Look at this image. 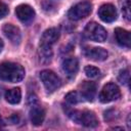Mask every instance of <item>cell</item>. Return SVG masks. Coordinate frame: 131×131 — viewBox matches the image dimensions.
I'll use <instances>...</instances> for the list:
<instances>
[{"label":"cell","mask_w":131,"mask_h":131,"mask_svg":"<svg viewBox=\"0 0 131 131\" xmlns=\"http://www.w3.org/2000/svg\"><path fill=\"white\" fill-rule=\"evenodd\" d=\"M84 55L95 61H102L107 58V51L101 47H87L84 49Z\"/></svg>","instance_id":"cell-10"},{"label":"cell","mask_w":131,"mask_h":131,"mask_svg":"<svg viewBox=\"0 0 131 131\" xmlns=\"http://www.w3.org/2000/svg\"><path fill=\"white\" fill-rule=\"evenodd\" d=\"M91 10H92V5L90 2L88 1L80 2L70 9L68 16L72 20H79L87 17L91 13Z\"/></svg>","instance_id":"cell-5"},{"label":"cell","mask_w":131,"mask_h":131,"mask_svg":"<svg viewBox=\"0 0 131 131\" xmlns=\"http://www.w3.org/2000/svg\"><path fill=\"white\" fill-rule=\"evenodd\" d=\"M68 116L76 123L83 125L85 127H96L98 125V120L93 112L90 111H68Z\"/></svg>","instance_id":"cell-2"},{"label":"cell","mask_w":131,"mask_h":131,"mask_svg":"<svg viewBox=\"0 0 131 131\" xmlns=\"http://www.w3.org/2000/svg\"><path fill=\"white\" fill-rule=\"evenodd\" d=\"M39 58L42 63H49L52 58V49L51 46H45V45H40L39 50H38Z\"/></svg>","instance_id":"cell-16"},{"label":"cell","mask_w":131,"mask_h":131,"mask_svg":"<svg viewBox=\"0 0 131 131\" xmlns=\"http://www.w3.org/2000/svg\"><path fill=\"white\" fill-rule=\"evenodd\" d=\"M115 37L120 46L130 48V33L128 31L121 29V28H116L115 29Z\"/></svg>","instance_id":"cell-15"},{"label":"cell","mask_w":131,"mask_h":131,"mask_svg":"<svg viewBox=\"0 0 131 131\" xmlns=\"http://www.w3.org/2000/svg\"><path fill=\"white\" fill-rule=\"evenodd\" d=\"M85 74L87 77L89 78H96L99 74H100V71L98 68L96 67H93V66H87L85 67Z\"/></svg>","instance_id":"cell-19"},{"label":"cell","mask_w":131,"mask_h":131,"mask_svg":"<svg viewBox=\"0 0 131 131\" xmlns=\"http://www.w3.org/2000/svg\"><path fill=\"white\" fill-rule=\"evenodd\" d=\"M84 35L89 40H92L95 42H103L107 37L106 31L104 30V28L95 21H91L87 24V26L84 29Z\"/></svg>","instance_id":"cell-3"},{"label":"cell","mask_w":131,"mask_h":131,"mask_svg":"<svg viewBox=\"0 0 131 131\" xmlns=\"http://www.w3.org/2000/svg\"><path fill=\"white\" fill-rule=\"evenodd\" d=\"M2 125H3V121H2V118L0 116V126H2Z\"/></svg>","instance_id":"cell-24"},{"label":"cell","mask_w":131,"mask_h":131,"mask_svg":"<svg viewBox=\"0 0 131 131\" xmlns=\"http://www.w3.org/2000/svg\"><path fill=\"white\" fill-rule=\"evenodd\" d=\"M64 98H66V100H67L68 102H70V103H72V104H76V103L80 102L83 97H82L81 93H79V92H77V91H71V92H69V93L66 95Z\"/></svg>","instance_id":"cell-18"},{"label":"cell","mask_w":131,"mask_h":131,"mask_svg":"<svg viewBox=\"0 0 131 131\" xmlns=\"http://www.w3.org/2000/svg\"><path fill=\"white\" fill-rule=\"evenodd\" d=\"M9 12V9L7 7V5L3 2L0 1V18H3L4 16H6Z\"/></svg>","instance_id":"cell-22"},{"label":"cell","mask_w":131,"mask_h":131,"mask_svg":"<svg viewBox=\"0 0 131 131\" xmlns=\"http://www.w3.org/2000/svg\"><path fill=\"white\" fill-rule=\"evenodd\" d=\"M129 78H130L129 71H128V70H123V71H121V72H120L119 77H118V80H119L122 84L127 85V84H128V82H129Z\"/></svg>","instance_id":"cell-20"},{"label":"cell","mask_w":131,"mask_h":131,"mask_svg":"<svg viewBox=\"0 0 131 131\" xmlns=\"http://www.w3.org/2000/svg\"><path fill=\"white\" fill-rule=\"evenodd\" d=\"M5 99L11 103V104H16L20 101L21 99V91L19 88H12L9 89L5 92Z\"/></svg>","instance_id":"cell-17"},{"label":"cell","mask_w":131,"mask_h":131,"mask_svg":"<svg viewBox=\"0 0 131 131\" xmlns=\"http://www.w3.org/2000/svg\"><path fill=\"white\" fill-rule=\"evenodd\" d=\"M30 119L33 125L35 126H40L44 119H45V111L42 106L40 105H35L33 104V107L30 111Z\"/></svg>","instance_id":"cell-13"},{"label":"cell","mask_w":131,"mask_h":131,"mask_svg":"<svg viewBox=\"0 0 131 131\" xmlns=\"http://www.w3.org/2000/svg\"><path fill=\"white\" fill-rule=\"evenodd\" d=\"M15 14L17 18L23 23L31 21L35 16V10L28 4H20L15 8Z\"/></svg>","instance_id":"cell-9"},{"label":"cell","mask_w":131,"mask_h":131,"mask_svg":"<svg viewBox=\"0 0 131 131\" xmlns=\"http://www.w3.org/2000/svg\"><path fill=\"white\" fill-rule=\"evenodd\" d=\"M121 96L119 87L114 83H107L103 86L99 93V100L103 103L114 101Z\"/></svg>","instance_id":"cell-6"},{"label":"cell","mask_w":131,"mask_h":131,"mask_svg":"<svg viewBox=\"0 0 131 131\" xmlns=\"http://www.w3.org/2000/svg\"><path fill=\"white\" fill-rule=\"evenodd\" d=\"M59 38V31L56 28H50L46 30L40 39V45L52 46Z\"/></svg>","instance_id":"cell-11"},{"label":"cell","mask_w":131,"mask_h":131,"mask_svg":"<svg viewBox=\"0 0 131 131\" xmlns=\"http://www.w3.org/2000/svg\"><path fill=\"white\" fill-rule=\"evenodd\" d=\"M3 46H4V44H3V40L0 38V52H1L2 48H3Z\"/></svg>","instance_id":"cell-23"},{"label":"cell","mask_w":131,"mask_h":131,"mask_svg":"<svg viewBox=\"0 0 131 131\" xmlns=\"http://www.w3.org/2000/svg\"><path fill=\"white\" fill-rule=\"evenodd\" d=\"M40 79L48 92L55 91L61 85V81L59 77L50 70H43L40 73Z\"/></svg>","instance_id":"cell-4"},{"label":"cell","mask_w":131,"mask_h":131,"mask_svg":"<svg viewBox=\"0 0 131 131\" xmlns=\"http://www.w3.org/2000/svg\"><path fill=\"white\" fill-rule=\"evenodd\" d=\"M25 78V69L15 62H2L0 64V80L10 83L20 82Z\"/></svg>","instance_id":"cell-1"},{"label":"cell","mask_w":131,"mask_h":131,"mask_svg":"<svg viewBox=\"0 0 131 131\" xmlns=\"http://www.w3.org/2000/svg\"><path fill=\"white\" fill-rule=\"evenodd\" d=\"M62 70L67 74L68 77H70V78L75 77V75L77 74V72L79 70L78 59L75 57H69V58L64 59L62 62Z\"/></svg>","instance_id":"cell-14"},{"label":"cell","mask_w":131,"mask_h":131,"mask_svg":"<svg viewBox=\"0 0 131 131\" xmlns=\"http://www.w3.org/2000/svg\"><path fill=\"white\" fill-rule=\"evenodd\" d=\"M123 14L125 16L126 19L130 20L131 18V11H130V0H125V2L123 3V8H122Z\"/></svg>","instance_id":"cell-21"},{"label":"cell","mask_w":131,"mask_h":131,"mask_svg":"<svg viewBox=\"0 0 131 131\" xmlns=\"http://www.w3.org/2000/svg\"><path fill=\"white\" fill-rule=\"evenodd\" d=\"M98 16L104 23H113L117 18V10L113 4H103L98 9Z\"/></svg>","instance_id":"cell-7"},{"label":"cell","mask_w":131,"mask_h":131,"mask_svg":"<svg viewBox=\"0 0 131 131\" xmlns=\"http://www.w3.org/2000/svg\"><path fill=\"white\" fill-rule=\"evenodd\" d=\"M80 90H81L80 93L83 98H85L88 101H92L96 93V85L94 82L84 81L80 85Z\"/></svg>","instance_id":"cell-12"},{"label":"cell","mask_w":131,"mask_h":131,"mask_svg":"<svg viewBox=\"0 0 131 131\" xmlns=\"http://www.w3.org/2000/svg\"><path fill=\"white\" fill-rule=\"evenodd\" d=\"M2 31H3L4 35L6 36V38L12 44L18 45L20 43L21 35H20V31L17 27H15L14 25H11V24H5L2 28Z\"/></svg>","instance_id":"cell-8"}]
</instances>
